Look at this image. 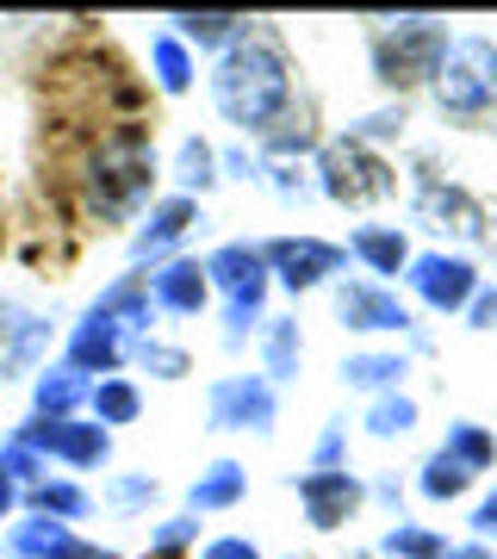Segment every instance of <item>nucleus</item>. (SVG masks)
<instances>
[{
    "mask_svg": "<svg viewBox=\"0 0 497 559\" xmlns=\"http://www.w3.org/2000/svg\"><path fill=\"white\" fill-rule=\"evenodd\" d=\"M212 106L224 124H237L242 138H274L280 124L293 119V69L268 32H242L218 62H212Z\"/></svg>",
    "mask_w": 497,
    "mask_h": 559,
    "instance_id": "nucleus-1",
    "label": "nucleus"
},
{
    "mask_svg": "<svg viewBox=\"0 0 497 559\" xmlns=\"http://www.w3.org/2000/svg\"><path fill=\"white\" fill-rule=\"evenodd\" d=\"M156 143L150 131L138 124H119L81 156L75 168V193H81V212L94 224H138L156 200Z\"/></svg>",
    "mask_w": 497,
    "mask_h": 559,
    "instance_id": "nucleus-2",
    "label": "nucleus"
},
{
    "mask_svg": "<svg viewBox=\"0 0 497 559\" xmlns=\"http://www.w3.org/2000/svg\"><path fill=\"white\" fill-rule=\"evenodd\" d=\"M429 81H436V100L448 119H485L497 106V44L478 38V32L448 38V50H441Z\"/></svg>",
    "mask_w": 497,
    "mask_h": 559,
    "instance_id": "nucleus-3",
    "label": "nucleus"
},
{
    "mask_svg": "<svg viewBox=\"0 0 497 559\" xmlns=\"http://www.w3.org/2000/svg\"><path fill=\"white\" fill-rule=\"evenodd\" d=\"M448 25L441 20H379L374 32V69L386 87H411V81L436 75L441 50H448Z\"/></svg>",
    "mask_w": 497,
    "mask_h": 559,
    "instance_id": "nucleus-4",
    "label": "nucleus"
},
{
    "mask_svg": "<svg viewBox=\"0 0 497 559\" xmlns=\"http://www.w3.org/2000/svg\"><path fill=\"white\" fill-rule=\"evenodd\" d=\"M318 193H330L336 205H379L398 193V175L392 162L379 156V150H360V143L336 138L318 150Z\"/></svg>",
    "mask_w": 497,
    "mask_h": 559,
    "instance_id": "nucleus-5",
    "label": "nucleus"
},
{
    "mask_svg": "<svg viewBox=\"0 0 497 559\" xmlns=\"http://www.w3.org/2000/svg\"><path fill=\"white\" fill-rule=\"evenodd\" d=\"M13 436L32 448V454L50 466H69V473H99L106 460H113V436L99 429V423H87V417H25Z\"/></svg>",
    "mask_w": 497,
    "mask_h": 559,
    "instance_id": "nucleus-6",
    "label": "nucleus"
},
{
    "mask_svg": "<svg viewBox=\"0 0 497 559\" xmlns=\"http://www.w3.org/2000/svg\"><path fill=\"white\" fill-rule=\"evenodd\" d=\"M274 417L280 399L261 373H224L205 385V429H218V436H268Z\"/></svg>",
    "mask_w": 497,
    "mask_h": 559,
    "instance_id": "nucleus-7",
    "label": "nucleus"
},
{
    "mask_svg": "<svg viewBox=\"0 0 497 559\" xmlns=\"http://www.w3.org/2000/svg\"><path fill=\"white\" fill-rule=\"evenodd\" d=\"M336 318H342V330H355V336H411V330H417V311L398 299L392 286H379V280H342Z\"/></svg>",
    "mask_w": 497,
    "mask_h": 559,
    "instance_id": "nucleus-8",
    "label": "nucleus"
},
{
    "mask_svg": "<svg viewBox=\"0 0 497 559\" xmlns=\"http://www.w3.org/2000/svg\"><path fill=\"white\" fill-rule=\"evenodd\" d=\"M193 224H205V205L199 200H187V193H162V200H150V212L131 224V261H138V274L175 255L180 242L193 237Z\"/></svg>",
    "mask_w": 497,
    "mask_h": 559,
    "instance_id": "nucleus-9",
    "label": "nucleus"
},
{
    "mask_svg": "<svg viewBox=\"0 0 497 559\" xmlns=\"http://www.w3.org/2000/svg\"><path fill=\"white\" fill-rule=\"evenodd\" d=\"M199 267H205V286L224 293V311H261V305H268V261H261V242H218Z\"/></svg>",
    "mask_w": 497,
    "mask_h": 559,
    "instance_id": "nucleus-10",
    "label": "nucleus"
},
{
    "mask_svg": "<svg viewBox=\"0 0 497 559\" xmlns=\"http://www.w3.org/2000/svg\"><path fill=\"white\" fill-rule=\"evenodd\" d=\"M62 360H69L75 373H87V380H106V373H125V360H131V336H125L106 311L87 305V311L69 323V336H62Z\"/></svg>",
    "mask_w": 497,
    "mask_h": 559,
    "instance_id": "nucleus-11",
    "label": "nucleus"
},
{
    "mask_svg": "<svg viewBox=\"0 0 497 559\" xmlns=\"http://www.w3.org/2000/svg\"><path fill=\"white\" fill-rule=\"evenodd\" d=\"M261 261H268V274L286 293H311V286H323L330 274L348 267V255L323 237H274V242H261Z\"/></svg>",
    "mask_w": 497,
    "mask_h": 559,
    "instance_id": "nucleus-12",
    "label": "nucleus"
},
{
    "mask_svg": "<svg viewBox=\"0 0 497 559\" xmlns=\"http://www.w3.org/2000/svg\"><path fill=\"white\" fill-rule=\"evenodd\" d=\"M404 280H411V293H417L423 311H466V299L478 293V267L466 255H448V249L411 255Z\"/></svg>",
    "mask_w": 497,
    "mask_h": 559,
    "instance_id": "nucleus-13",
    "label": "nucleus"
},
{
    "mask_svg": "<svg viewBox=\"0 0 497 559\" xmlns=\"http://www.w3.org/2000/svg\"><path fill=\"white\" fill-rule=\"evenodd\" d=\"M50 336L57 323L25 311V305L0 299V380H20V373H38L44 355H50Z\"/></svg>",
    "mask_w": 497,
    "mask_h": 559,
    "instance_id": "nucleus-14",
    "label": "nucleus"
},
{
    "mask_svg": "<svg viewBox=\"0 0 497 559\" xmlns=\"http://www.w3.org/2000/svg\"><path fill=\"white\" fill-rule=\"evenodd\" d=\"M150 280V305H156V318H199L205 305H212V286H205V267L187 255H168L156 267H143Z\"/></svg>",
    "mask_w": 497,
    "mask_h": 559,
    "instance_id": "nucleus-15",
    "label": "nucleus"
},
{
    "mask_svg": "<svg viewBox=\"0 0 497 559\" xmlns=\"http://www.w3.org/2000/svg\"><path fill=\"white\" fill-rule=\"evenodd\" d=\"M417 224L423 230H454V237H485V212H478V200L466 193V187H454V180L441 175H423L417 180Z\"/></svg>",
    "mask_w": 497,
    "mask_h": 559,
    "instance_id": "nucleus-16",
    "label": "nucleus"
},
{
    "mask_svg": "<svg viewBox=\"0 0 497 559\" xmlns=\"http://www.w3.org/2000/svg\"><path fill=\"white\" fill-rule=\"evenodd\" d=\"M293 491H298V503H305L311 528H342V522L367 503V485H360L348 466H342V473H305V479H293Z\"/></svg>",
    "mask_w": 497,
    "mask_h": 559,
    "instance_id": "nucleus-17",
    "label": "nucleus"
},
{
    "mask_svg": "<svg viewBox=\"0 0 497 559\" xmlns=\"http://www.w3.org/2000/svg\"><path fill=\"white\" fill-rule=\"evenodd\" d=\"M94 503L99 498L81 479H69V473H44L38 485H25L20 510H25V516H50V522H69V528H75V522L94 516Z\"/></svg>",
    "mask_w": 497,
    "mask_h": 559,
    "instance_id": "nucleus-18",
    "label": "nucleus"
},
{
    "mask_svg": "<svg viewBox=\"0 0 497 559\" xmlns=\"http://www.w3.org/2000/svg\"><path fill=\"white\" fill-rule=\"evenodd\" d=\"M94 311H106V318L119 323L125 336L138 342V336H156V305H150V280L131 267V274H119L113 286H99V299Z\"/></svg>",
    "mask_w": 497,
    "mask_h": 559,
    "instance_id": "nucleus-19",
    "label": "nucleus"
},
{
    "mask_svg": "<svg viewBox=\"0 0 497 559\" xmlns=\"http://www.w3.org/2000/svg\"><path fill=\"white\" fill-rule=\"evenodd\" d=\"M87 373H75L69 360H44L32 373V417H81L87 411Z\"/></svg>",
    "mask_w": 497,
    "mask_h": 559,
    "instance_id": "nucleus-20",
    "label": "nucleus"
},
{
    "mask_svg": "<svg viewBox=\"0 0 497 559\" xmlns=\"http://www.w3.org/2000/svg\"><path fill=\"white\" fill-rule=\"evenodd\" d=\"M143 417V385L131 373H106V380L87 385V423H99L106 436L113 429H131Z\"/></svg>",
    "mask_w": 497,
    "mask_h": 559,
    "instance_id": "nucleus-21",
    "label": "nucleus"
},
{
    "mask_svg": "<svg viewBox=\"0 0 497 559\" xmlns=\"http://www.w3.org/2000/svg\"><path fill=\"white\" fill-rule=\"evenodd\" d=\"M242 491H249V473H242V460H212L193 485H187V510L193 516H224V510H237Z\"/></svg>",
    "mask_w": 497,
    "mask_h": 559,
    "instance_id": "nucleus-22",
    "label": "nucleus"
},
{
    "mask_svg": "<svg viewBox=\"0 0 497 559\" xmlns=\"http://www.w3.org/2000/svg\"><path fill=\"white\" fill-rule=\"evenodd\" d=\"M342 255H355L360 267L386 286V274H404V267H411V242H404V230H392V224H360Z\"/></svg>",
    "mask_w": 497,
    "mask_h": 559,
    "instance_id": "nucleus-23",
    "label": "nucleus"
},
{
    "mask_svg": "<svg viewBox=\"0 0 497 559\" xmlns=\"http://www.w3.org/2000/svg\"><path fill=\"white\" fill-rule=\"evenodd\" d=\"M256 348H261V380L280 385L298 373V360H305V336H298L293 318H268L256 330Z\"/></svg>",
    "mask_w": 497,
    "mask_h": 559,
    "instance_id": "nucleus-24",
    "label": "nucleus"
},
{
    "mask_svg": "<svg viewBox=\"0 0 497 559\" xmlns=\"http://www.w3.org/2000/svg\"><path fill=\"white\" fill-rule=\"evenodd\" d=\"M249 25H256V20H242V13H175L168 32H175L187 50H218V57H224Z\"/></svg>",
    "mask_w": 497,
    "mask_h": 559,
    "instance_id": "nucleus-25",
    "label": "nucleus"
},
{
    "mask_svg": "<svg viewBox=\"0 0 497 559\" xmlns=\"http://www.w3.org/2000/svg\"><path fill=\"white\" fill-rule=\"evenodd\" d=\"M150 75H156V87L175 100V94H187V87H193L199 57L175 38V32H156V38H150Z\"/></svg>",
    "mask_w": 497,
    "mask_h": 559,
    "instance_id": "nucleus-26",
    "label": "nucleus"
},
{
    "mask_svg": "<svg viewBox=\"0 0 497 559\" xmlns=\"http://www.w3.org/2000/svg\"><path fill=\"white\" fill-rule=\"evenodd\" d=\"M411 373V360L404 355H392V348H360V355H348L342 360V380L348 385H360V392H398V380Z\"/></svg>",
    "mask_w": 497,
    "mask_h": 559,
    "instance_id": "nucleus-27",
    "label": "nucleus"
},
{
    "mask_svg": "<svg viewBox=\"0 0 497 559\" xmlns=\"http://www.w3.org/2000/svg\"><path fill=\"white\" fill-rule=\"evenodd\" d=\"M168 175H175V193L199 200L205 187H218V150L205 138H180L175 143V162H168Z\"/></svg>",
    "mask_w": 497,
    "mask_h": 559,
    "instance_id": "nucleus-28",
    "label": "nucleus"
},
{
    "mask_svg": "<svg viewBox=\"0 0 497 559\" xmlns=\"http://www.w3.org/2000/svg\"><path fill=\"white\" fill-rule=\"evenodd\" d=\"M99 503H106L113 516H150L162 503V479L156 473H113L106 491H99Z\"/></svg>",
    "mask_w": 497,
    "mask_h": 559,
    "instance_id": "nucleus-29",
    "label": "nucleus"
},
{
    "mask_svg": "<svg viewBox=\"0 0 497 559\" xmlns=\"http://www.w3.org/2000/svg\"><path fill=\"white\" fill-rule=\"evenodd\" d=\"M131 367H143L150 380H187V373H193V355H187L180 342L138 336V342H131Z\"/></svg>",
    "mask_w": 497,
    "mask_h": 559,
    "instance_id": "nucleus-30",
    "label": "nucleus"
},
{
    "mask_svg": "<svg viewBox=\"0 0 497 559\" xmlns=\"http://www.w3.org/2000/svg\"><path fill=\"white\" fill-rule=\"evenodd\" d=\"M367 436L374 441H398V436H411L417 429V399H404V392H379L374 404H367Z\"/></svg>",
    "mask_w": 497,
    "mask_h": 559,
    "instance_id": "nucleus-31",
    "label": "nucleus"
},
{
    "mask_svg": "<svg viewBox=\"0 0 497 559\" xmlns=\"http://www.w3.org/2000/svg\"><path fill=\"white\" fill-rule=\"evenodd\" d=\"M466 485H473V473H466V466H460L454 454H441V448H436V454L423 460L417 491H423L429 503H454V498H466Z\"/></svg>",
    "mask_w": 497,
    "mask_h": 559,
    "instance_id": "nucleus-32",
    "label": "nucleus"
},
{
    "mask_svg": "<svg viewBox=\"0 0 497 559\" xmlns=\"http://www.w3.org/2000/svg\"><path fill=\"white\" fill-rule=\"evenodd\" d=\"M441 454H454L460 466H466V473H485V466H492L497 460V436H485V429H478V423H448V441H441Z\"/></svg>",
    "mask_w": 497,
    "mask_h": 559,
    "instance_id": "nucleus-33",
    "label": "nucleus"
},
{
    "mask_svg": "<svg viewBox=\"0 0 497 559\" xmlns=\"http://www.w3.org/2000/svg\"><path fill=\"white\" fill-rule=\"evenodd\" d=\"M379 547H386L392 559H448V535L423 528V522H392Z\"/></svg>",
    "mask_w": 497,
    "mask_h": 559,
    "instance_id": "nucleus-34",
    "label": "nucleus"
},
{
    "mask_svg": "<svg viewBox=\"0 0 497 559\" xmlns=\"http://www.w3.org/2000/svg\"><path fill=\"white\" fill-rule=\"evenodd\" d=\"M193 540H199V516H193V510L150 522V554H162V559H180L187 547H193Z\"/></svg>",
    "mask_w": 497,
    "mask_h": 559,
    "instance_id": "nucleus-35",
    "label": "nucleus"
},
{
    "mask_svg": "<svg viewBox=\"0 0 497 559\" xmlns=\"http://www.w3.org/2000/svg\"><path fill=\"white\" fill-rule=\"evenodd\" d=\"M398 131H404V100H398V106H379V112H360V119L348 124V143L374 150V143H392Z\"/></svg>",
    "mask_w": 497,
    "mask_h": 559,
    "instance_id": "nucleus-36",
    "label": "nucleus"
},
{
    "mask_svg": "<svg viewBox=\"0 0 497 559\" xmlns=\"http://www.w3.org/2000/svg\"><path fill=\"white\" fill-rule=\"evenodd\" d=\"M256 180H268V193H274V200H311V193H318V180L305 175L298 162H261Z\"/></svg>",
    "mask_w": 497,
    "mask_h": 559,
    "instance_id": "nucleus-37",
    "label": "nucleus"
},
{
    "mask_svg": "<svg viewBox=\"0 0 497 559\" xmlns=\"http://www.w3.org/2000/svg\"><path fill=\"white\" fill-rule=\"evenodd\" d=\"M0 473H7V479H13V485L25 491V485H38L44 473H50V466H44V460L32 454V448H25L20 436H0Z\"/></svg>",
    "mask_w": 497,
    "mask_h": 559,
    "instance_id": "nucleus-38",
    "label": "nucleus"
},
{
    "mask_svg": "<svg viewBox=\"0 0 497 559\" xmlns=\"http://www.w3.org/2000/svg\"><path fill=\"white\" fill-rule=\"evenodd\" d=\"M342 454H348V423H330L311 448V473H342Z\"/></svg>",
    "mask_w": 497,
    "mask_h": 559,
    "instance_id": "nucleus-39",
    "label": "nucleus"
},
{
    "mask_svg": "<svg viewBox=\"0 0 497 559\" xmlns=\"http://www.w3.org/2000/svg\"><path fill=\"white\" fill-rule=\"evenodd\" d=\"M199 559H261V547L249 535H212L199 547Z\"/></svg>",
    "mask_w": 497,
    "mask_h": 559,
    "instance_id": "nucleus-40",
    "label": "nucleus"
},
{
    "mask_svg": "<svg viewBox=\"0 0 497 559\" xmlns=\"http://www.w3.org/2000/svg\"><path fill=\"white\" fill-rule=\"evenodd\" d=\"M466 323L473 330H497V286H478L473 299H466Z\"/></svg>",
    "mask_w": 497,
    "mask_h": 559,
    "instance_id": "nucleus-41",
    "label": "nucleus"
},
{
    "mask_svg": "<svg viewBox=\"0 0 497 559\" xmlns=\"http://www.w3.org/2000/svg\"><path fill=\"white\" fill-rule=\"evenodd\" d=\"M473 535H478V540H485V535H497V491H492V498H485V503L473 510Z\"/></svg>",
    "mask_w": 497,
    "mask_h": 559,
    "instance_id": "nucleus-42",
    "label": "nucleus"
},
{
    "mask_svg": "<svg viewBox=\"0 0 497 559\" xmlns=\"http://www.w3.org/2000/svg\"><path fill=\"white\" fill-rule=\"evenodd\" d=\"M20 498H25V491H20L13 479H7V473H0V522H13V516H20Z\"/></svg>",
    "mask_w": 497,
    "mask_h": 559,
    "instance_id": "nucleus-43",
    "label": "nucleus"
},
{
    "mask_svg": "<svg viewBox=\"0 0 497 559\" xmlns=\"http://www.w3.org/2000/svg\"><path fill=\"white\" fill-rule=\"evenodd\" d=\"M367 498L392 510V503H404V485H398V479H374V485H367Z\"/></svg>",
    "mask_w": 497,
    "mask_h": 559,
    "instance_id": "nucleus-44",
    "label": "nucleus"
},
{
    "mask_svg": "<svg viewBox=\"0 0 497 559\" xmlns=\"http://www.w3.org/2000/svg\"><path fill=\"white\" fill-rule=\"evenodd\" d=\"M448 559H492L485 547H448Z\"/></svg>",
    "mask_w": 497,
    "mask_h": 559,
    "instance_id": "nucleus-45",
    "label": "nucleus"
},
{
    "mask_svg": "<svg viewBox=\"0 0 497 559\" xmlns=\"http://www.w3.org/2000/svg\"><path fill=\"white\" fill-rule=\"evenodd\" d=\"M81 559H119V554H113V547H99V540H87V554H81Z\"/></svg>",
    "mask_w": 497,
    "mask_h": 559,
    "instance_id": "nucleus-46",
    "label": "nucleus"
},
{
    "mask_svg": "<svg viewBox=\"0 0 497 559\" xmlns=\"http://www.w3.org/2000/svg\"><path fill=\"white\" fill-rule=\"evenodd\" d=\"M492 559H497V554H492Z\"/></svg>",
    "mask_w": 497,
    "mask_h": 559,
    "instance_id": "nucleus-47",
    "label": "nucleus"
},
{
    "mask_svg": "<svg viewBox=\"0 0 497 559\" xmlns=\"http://www.w3.org/2000/svg\"><path fill=\"white\" fill-rule=\"evenodd\" d=\"M293 559H298V554H293Z\"/></svg>",
    "mask_w": 497,
    "mask_h": 559,
    "instance_id": "nucleus-48",
    "label": "nucleus"
}]
</instances>
